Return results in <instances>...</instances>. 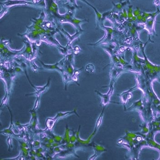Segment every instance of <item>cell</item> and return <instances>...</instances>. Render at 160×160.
Returning <instances> with one entry per match:
<instances>
[{
	"mask_svg": "<svg viewBox=\"0 0 160 160\" xmlns=\"http://www.w3.org/2000/svg\"><path fill=\"white\" fill-rule=\"evenodd\" d=\"M72 114H77H77L76 113V110H74L73 111H70V112H64V113H62V112H59L57 113L56 116L53 118H47L46 122V125L47 126V128L48 130H51L53 128L54 125H55L56 122L57 121L58 119L61 118H63L67 116H69L70 115H71Z\"/></svg>",
	"mask_w": 160,
	"mask_h": 160,
	"instance_id": "1",
	"label": "cell"
},
{
	"mask_svg": "<svg viewBox=\"0 0 160 160\" xmlns=\"http://www.w3.org/2000/svg\"><path fill=\"white\" fill-rule=\"evenodd\" d=\"M102 111V113L101 114V115H100L99 117L98 118L97 120V122H96V127H95V130H94V132H93V133H92V134L90 136V138H91V137H93L95 135V134L96 133L98 129V128L99 127V126H100V125H101L102 122V118H103V111Z\"/></svg>",
	"mask_w": 160,
	"mask_h": 160,
	"instance_id": "2",
	"label": "cell"
}]
</instances>
